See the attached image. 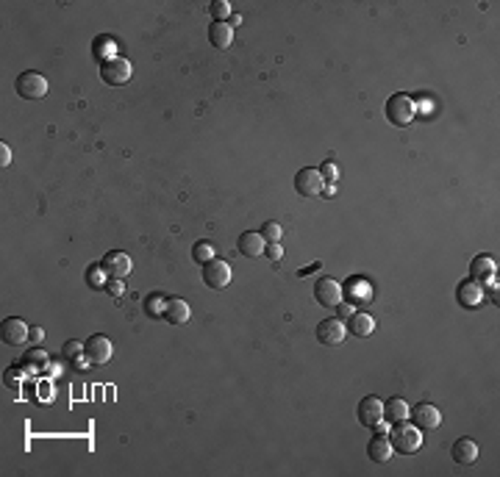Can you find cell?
I'll use <instances>...</instances> for the list:
<instances>
[{"instance_id":"1","label":"cell","mask_w":500,"mask_h":477,"mask_svg":"<svg viewBox=\"0 0 500 477\" xmlns=\"http://www.w3.org/2000/svg\"><path fill=\"white\" fill-rule=\"evenodd\" d=\"M386 439L392 444L395 452L400 455H414L420 447H423V430L414 425V422H395V428L386 433Z\"/></svg>"},{"instance_id":"2","label":"cell","mask_w":500,"mask_h":477,"mask_svg":"<svg viewBox=\"0 0 500 477\" xmlns=\"http://www.w3.org/2000/svg\"><path fill=\"white\" fill-rule=\"evenodd\" d=\"M417 117L414 111V98H409L406 92H397L386 100V119L395 125V128H406L412 119Z\"/></svg>"},{"instance_id":"3","label":"cell","mask_w":500,"mask_h":477,"mask_svg":"<svg viewBox=\"0 0 500 477\" xmlns=\"http://www.w3.org/2000/svg\"><path fill=\"white\" fill-rule=\"evenodd\" d=\"M131 61L125 59V56H109V59H103L100 61V81L106 83V86H125L128 81H131Z\"/></svg>"},{"instance_id":"4","label":"cell","mask_w":500,"mask_h":477,"mask_svg":"<svg viewBox=\"0 0 500 477\" xmlns=\"http://www.w3.org/2000/svg\"><path fill=\"white\" fill-rule=\"evenodd\" d=\"M112 353H115L112 338H109V336H100V333H95L92 338H86V344H83V355H86V361L95 364V367L109 364V361H112Z\"/></svg>"},{"instance_id":"5","label":"cell","mask_w":500,"mask_h":477,"mask_svg":"<svg viewBox=\"0 0 500 477\" xmlns=\"http://www.w3.org/2000/svg\"><path fill=\"white\" fill-rule=\"evenodd\" d=\"M14 86L23 100H42L47 95V78L42 73H23Z\"/></svg>"},{"instance_id":"6","label":"cell","mask_w":500,"mask_h":477,"mask_svg":"<svg viewBox=\"0 0 500 477\" xmlns=\"http://www.w3.org/2000/svg\"><path fill=\"white\" fill-rule=\"evenodd\" d=\"M203 283L209 289H228V283H231V266H228V261L211 258L209 264H203Z\"/></svg>"},{"instance_id":"7","label":"cell","mask_w":500,"mask_h":477,"mask_svg":"<svg viewBox=\"0 0 500 477\" xmlns=\"http://www.w3.org/2000/svg\"><path fill=\"white\" fill-rule=\"evenodd\" d=\"M342 300L350 302L353 308L370 305V300H373V286H370V281H367V278H347L345 286H342Z\"/></svg>"},{"instance_id":"8","label":"cell","mask_w":500,"mask_h":477,"mask_svg":"<svg viewBox=\"0 0 500 477\" xmlns=\"http://www.w3.org/2000/svg\"><path fill=\"white\" fill-rule=\"evenodd\" d=\"M314 300L322 308H337L342 302V283L334 281V278H320L317 286H314Z\"/></svg>"},{"instance_id":"9","label":"cell","mask_w":500,"mask_h":477,"mask_svg":"<svg viewBox=\"0 0 500 477\" xmlns=\"http://www.w3.org/2000/svg\"><path fill=\"white\" fill-rule=\"evenodd\" d=\"M322 175H320V170H314V167H303L298 175H295V192L298 194H303V197H317V194H322Z\"/></svg>"},{"instance_id":"10","label":"cell","mask_w":500,"mask_h":477,"mask_svg":"<svg viewBox=\"0 0 500 477\" xmlns=\"http://www.w3.org/2000/svg\"><path fill=\"white\" fill-rule=\"evenodd\" d=\"M345 336H347V325L342 322V319H337V317L322 319V322L317 325V341L325 344V347H337V344H342Z\"/></svg>"},{"instance_id":"11","label":"cell","mask_w":500,"mask_h":477,"mask_svg":"<svg viewBox=\"0 0 500 477\" xmlns=\"http://www.w3.org/2000/svg\"><path fill=\"white\" fill-rule=\"evenodd\" d=\"M409 419H412L420 430H436V428L442 425V413H439V408L431 405V403H417L414 408H412Z\"/></svg>"},{"instance_id":"12","label":"cell","mask_w":500,"mask_h":477,"mask_svg":"<svg viewBox=\"0 0 500 477\" xmlns=\"http://www.w3.org/2000/svg\"><path fill=\"white\" fill-rule=\"evenodd\" d=\"M28 338H31V325H25L23 319L8 317V319L3 322V341H6L8 347H23Z\"/></svg>"},{"instance_id":"13","label":"cell","mask_w":500,"mask_h":477,"mask_svg":"<svg viewBox=\"0 0 500 477\" xmlns=\"http://www.w3.org/2000/svg\"><path fill=\"white\" fill-rule=\"evenodd\" d=\"M100 266H103V272H106L109 278H125V275H131L134 261H131L128 253H122V250H112V253H106Z\"/></svg>"},{"instance_id":"14","label":"cell","mask_w":500,"mask_h":477,"mask_svg":"<svg viewBox=\"0 0 500 477\" xmlns=\"http://www.w3.org/2000/svg\"><path fill=\"white\" fill-rule=\"evenodd\" d=\"M481 300H484V286H481L475 278L462 281V283L456 286V302H459L462 308H478Z\"/></svg>"},{"instance_id":"15","label":"cell","mask_w":500,"mask_h":477,"mask_svg":"<svg viewBox=\"0 0 500 477\" xmlns=\"http://www.w3.org/2000/svg\"><path fill=\"white\" fill-rule=\"evenodd\" d=\"M190 317H192V308H190L187 300H181V297H170V300H167V305H164V319H167L173 328L187 325Z\"/></svg>"},{"instance_id":"16","label":"cell","mask_w":500,"mask_h":477,"mask_svg":"<svg viewBox=\"0 0 500 477\" xmlns=\"http://www.w3.org/2000/svg\"><path fill=\"white\" fill-rule=\"evenodd\" d=\"M359 422L364 428H376L384 422V403L378 397H364L359 403Z\"/></svg>"},{"instance_id":"17","label":"cell","mask_w":500,"mask_h":477,"mask_svg":"<svg viewBox=\"0 0 500 477\" xmlns=\"http://www.w3.org/2000/svg\"><path fill=\"white\" fill-rule=\"evenodd\" d=\"M236 247H239V253H242L245 258H262V256H264V250H267V242L262 239V233L245 230V233L239 236Z\"/></svg>"},{"instance_id":"18","label":"cell","mask_w":500,"mask_h":477,"mask_svg":"<svg viewBox=\"0 0 500 477\" xmlns=\"http://www.w3.org/2000/svg\"><path fill=\"white\" fill-rule=\"evenodd\" d=\"M392 444L386 439V433H376L373 439L367 441V458L373 461V464H386L389 458H392Z\"/></svg>"},{"instance_id":"19","label":"cell","mask_w":500,"mask_h":477,"mask_svg":"<svg viewBox=\"0 0 500 477\" xmlns=\"http://www.w3.org/2000/svg\"><path fill=\"white\" fill-rule=\"evenodd\" d=\"M450 455H453L456 464L470 466V464L478 461V444H475L472 439H456L453 441V447H450Z\"/></svg>"},{"instance_id":"20","label":"cell","mask_w":500,"mask_h":477,"mask_svg":"<svg viewBox=\"0 0 500 477\" xmlns=\"http://www.w3.org/2000/svg\"><path fill=\"white\" fill-rule=\"evenodd\" d=\"M347 325V333H353V336H359V338H364V336H370V333L376 331V319L370 317V314H364V311H353V317L345 322Z\"/></svg>"},{"instance_id":"21","label":"cell","mask_w":500,"mask_h":477,"mask_svg":"<svg viewBox=\"0 0 500 477\" xmlns=\"http://www.w3.org/2000/svg\"><path fill=\"white\" fill-rule=\"evenodd\" d=\"M209 39L217 50H228L233 45V28L228 23H211L209 25Z\"/></svg>"},{"instance_id":"22","label":"cell","mask_w":500,"mask_h":477,"mask_svg":"<svg viewBox=\"0 0 500 477\" xmlns=\"http://www.w3.org/2000/svg\"><path fill=\"white\" fill-rule=\"evenodd\" d=\"M472 278L475 281H484V278H489V275H498V264H495V258L492 256H475L472 258Z\"/></svg>"},{"instance_id":"23","label":"cell","mask_w":500,"mask_h":477,"mask_svg":"<svg viewBox=\"0 0 500 477\" xmlns=\"http://www.w3.org/2000/svg\"><path fill=\"white\" fill-rule=\"evenodd\" d=\"M409 413H412V408L400 397H392L384 403V419H389V422H403V419H409Z\"/></svg>"},{"instance_id":"24","label":"cell","mask_w":500,"mask_h":477,"mask_svg":"<svg viewBox=\"0 0 500 477\" xmlns=\"http://www.w3.org/2000/svg\"><path fill=\"white\" fill-rule=\"evenodd\" d=\"M211 258H217V256H214V247H211L206 239L194 242V247H192V261L194 264H200V266H203V264H209Z\"/></svg>"},{"instance_id":"25","label":"cell","mask_w":500,"mask_h":477,"mask_svg":"<svg viewBox=\"0 0 500 477\" xmlns=\"http://www.w3.org/2000/svg\"><path fill=\"white\" fill-rule=\"evenodd\" d=\"M231 6H228V0H214V3H209V17H214V23H228V17H231Z\"/></svg>"},{"instance_id":"26","label":"cell","mask_w":500,"mask_h":477,"mask_svg":"<svg viewBox=\"0 0 500 477\" xmlns=\"http://www.w3.org/2000/svg\"><path fill=\"white\" fill-rule=\"evenodd\" d=\"M281 236H284V228H281L278 222L269 220V222L262 225V239H264L267 245H278V242H281Z\"/></svg>"},{"instance_id":"27","label":"cell","mask_w":500,"mask_h":477,"mask_svg":"<svg viewBox=\"0 0 500 477\" xmlns=\"http://www.w3.org/2000/svg\"><path fill=\"white\" fill-rule=\"evenodd\" d=\"M164 305H167V297H161V294H151L145 300V308L151 317H164Z\"/></svg>"},{"instance_id":"28","label":"cell","mask_w":500,"mask_h":477,"mask_svg":"<svg viewBox=\"0 0 500 477\" xmlns=\"http://www.w3.org/2000/svg\"><path fill=\"white\" fill-rule=\"evenodd\" d=\"M320 175H322V184L334 186L337 184V178H339V167H337L334 161H325V164L320 167Z\"/></svg>"},{"instance_id":"29","label":"cell","mask_w":500,"mask_h":477,"mask_svg":"<svg viewBox=\"0 0 500 477\" xmlns=\"http://www.w3.org/2000/svg\"><path fill=\"white\" fill-rule=\"evenodd\" d=\"M103 275H106V272H103V266H92V269L86 272L89 286H92V289H95V286H106V283H103Z\"/></svg>"},{"instance_id":"30","label":"cell","mask_w":500,"mask_h":477,"mask_svg":"<svg viewBox=\"0 0 500 477\" xmlns=\"http://www.w3.org/2000/svg\"><path fill=\"white\" fill-rule=\"evenodd\" d=\"M106 292L112 294V297H122V294H125V283H122V278H112V281H106Z\"/></svg>"},{"instance_id":"31","label":"cell","mask_w":500,"mask_h":477,"mask_svg":"<svg viewBox=\"0 0 500 477\" xmlns=\"http://www.w3.org/2000/svg\"><path fill=\"white\" fill-rule=\"evenodd\" d=\"M353 311H356V308H353L350 302H345V300H342V302L337 305V319H342V322H347V319L353 317Z\"/></svg>"},{"instance_id":"32","label":"cell","mask_w":500,"mask_h":477,"mask_svg":"<svg viewBox=\"0 0 500 477\" xmlns=\"http://www.w3.org/2000/svg\"><path fill=\"white\" fill-rule=\"evenodd\" d=\"M264 253H267L269 261H281V258H284V247H281V242H278V245H267Z\"/></svg>"},{"instance_id":"33","label":"cell","mask_w":500,"mask_h":477,"mask_svg":"<svg viewBox=\"0 0 500 477\" xmlns=\"http://www.w3.org/2000/svg\"><path fill=\"white\" fill-rule=\"evenodd\" d=\"M0 164H3V170L11 164V147L6 145V142H0Z\"/></svg>"},{"instance_id":"34","label":"cell","mask_w":500,"mask_h":477,"mask_svg":"<svg viewBox=\"0 0 500 477\" xmlns=\"http://www.w3.org/2000/svg\"><path fill=\"white\" fill-rule=\"evenodd\" d=\"M25 361H28V364H47V355H45V353H28V358H25Z\"/></svg>"},{"instance_id":"35","label":"cell","mask_w":500,"mask_h":477,"mask_svg":"<svg viewBox=\"0 0 500 477\" xmlns=\"http://www.w3.org/2000/svg\"><path fill=\"white\" fill-rule=\"evenodd\" d=\"M42 338H45V331L42 328H37V325H31V344H42Z\"/></svg>"},{"instance_id":"36","label":"cell","mask_w":500,"mask_h":477,"mask_svg":"<svg viewBox=\"0 0 500 477\" xmlns=\"http://www.w3.org/2000/svg\"><path fill=\"white\" fill-rule=\"evenodd\" d=\"M231 28H236V25H242V14H231V23H228Z\"/></svg>"}]
</instances>
